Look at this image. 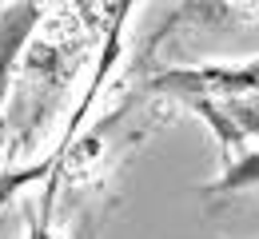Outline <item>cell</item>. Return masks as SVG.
Here are the masks:
<instances>
[{"mask_svg":"<svg viewBox=\"0 0 259 239\" xmlns=\"http://www.w3.org/2000/svg\"><path fill=\"white\" fill-rule=\"evenodd\" d=\"M32 20H36L32 0L0 12V92H4V80H8V64H12V56L20 52V44H24L28 28H32Z\"/></svg>","mask_w":259,"mask_h":239,"instance_id":"1","label":"cell"}]
</instances>
